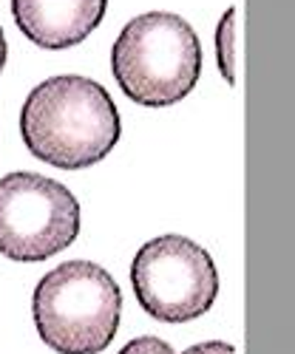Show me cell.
<instances>
[{"instance_id": "1", "label": "cell", "mask_w": 295, "mask_h": 354, "mask_svg": "<svg viewBox=\"0 0 295 354\" xmlns=\"http://www.w3.org/2000/svg\"><path fill=\"white\" fill-rule=\"evenodd\" d=\"M20 133L40 162L60 170H80L102 162L114 151L123 122L100 82L63 74L40 82L26 97Z\"/></svg>"}, {"instance_id": "2", "label": "cell", "mask_w": 295, "mask_h": 354, "mask_svg": "<svg viewBox=\"0 0 295 354\" xmlns=\"http://www.w3.org/2000/svg\"><path fill=\"white\" fill-rule=\"evenodd\" d=\"M111 71L134 102L165 108L185 100L202 74V43L188 20L148 12L125 23L111 48Z\"/></svg>"}, {"instance_id": "3", "label": "cell", "mask_w": 295, "mask_h": 354, "mask_svg": "<svg viewBox=\"0 0 295 354\" xmlns=\"http://www.w3.org/2000/svg\"><path fill=\"white\" fill-rule=\"evenodd\" d=\"M32 315L40 340L57 354H100L120 329L123 295L108 270L66 261L40 278Z\"/></svg>"}, {"instance_id": "4", "label": "cell", "mask_w": 295, "mask_h": 354, "mask_svg": "<svg viewBox=\"0 0 295 354\" xmlns=\"http://www.w3.org/2000/svg\"><path fill=\"white\" fill-rule=\"evenodd\" d=\"M131 283L142 309L165 323L202 317L219 295V272L211 252L185 235L148 241L131 263Z\"/></svg>"}, {"instance_id": "5", "label": "cell", "mask_w": 295, "mask_h": 354, "mask_svg": "<svg viewBox=\"0 0 295 354\" xmlns=\"http://www.w3.org/2000/svg\"><path fill=\"white\" fill-rule=\"evenodd\" d=\"M80 235V201L40 173H9L0 179V252L12 261H46Z\"/></svg>"}, {"instance_id": "6", "label": "cell", "mask_w": 295, "mask_h": 354, "mask_svg": "<svg viewBox=\"0 0 295 354\" xmlns=\"http://www.w3.org/2000/svg\"><path fill=\"white\" fill-rule=\"evenodd\" d=\"M108 0H12L20 32L40 48H71L102 23Z\"/></svg>"}, {"instance_id": "7", "label": "cell", "mask_w": 295, "mask_h": 354, "mask_svg": "<svg viewBox=\"0 0 295 354\" xmlns=\"http://www.w3.org/2000/svg\"><path fill=\"white\" fill-rule=\"evenodd\" d=\"M235 15L239 9H227L216 28V60L222 77L235 85Z\"/></svg>"}, {"instance_id": "8", "label": "cell", "mask_w": 295, "mask_h": 354, "mask_svg": "<svg viewBox=\"0 0 295 354\" xmlns=\"http://www.w3.org/2000/svg\"><path fill=\"white\" fill-rule=\"evenodd\" d=\"M120 354H176L170 348V343L159 340V337H136L131 343H125V348Z\"/></svg>"}, {"instance_id": "9", "label": "cell", "mask_w": 295, "mask_h": 354, "mask_svg": "<svg viewBox=\"0 0 295 354\" xmlns=\"http://www.w3.org/2000/svg\"><path fill=\"white\" fill-rule=\"evenodd\" d=\"M182 354H235V348L222 340H208V343H196V346L185 348Z\"/></svg>"}, {"instance_id": "10", "label": "cell", "mask_w": 295, "mask_h": 354, "mask_svg": "<svg viewBox=\"0 0 295 354\" xmlns=\"http://www.w3.org/2000/svg\"><path fill=\"white\" fill-rule=\"evenodd\" d=\"M6 54H9V48H6V37H3V28H0V71H3V66H6Z\"/></svg>"}]
</instances>
